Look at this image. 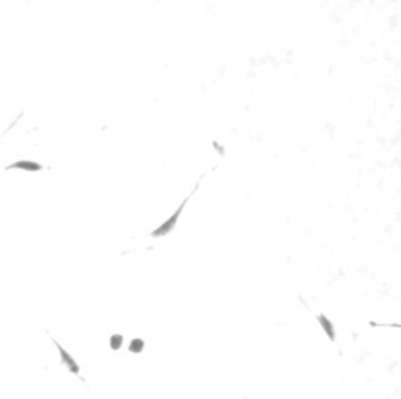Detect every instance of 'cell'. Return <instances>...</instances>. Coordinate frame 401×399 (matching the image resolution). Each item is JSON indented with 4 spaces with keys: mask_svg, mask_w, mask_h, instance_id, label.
<instances>
[{
    "mask_svg": "<svg viewBox=\"0 0 401 399\" xmlns=\"http://www.w3.org/2000/svg\"><path fill=\"white\" fill-rule=\"evenodd\" d=\"M199 183H200V180H198V183H196V186L193 188L192 194H188V196H187V197L184 199V201H182V204L179 205V208H177V210H176V212H174V213H173L171 216H169V218L166 219L165 223H162V224H160V226H158V227L155 228V230H152V233H150V235H152L154 238H163V236H166L168 233H171V232L174 230V227L177 226V223H179V218H180V215H182V212H184V208H185L187 202L190 201V197H192V196H193V193H195L196 189H198Z\"/></svg>",
    "mask_w": 401,
    "mask_h": 399,
    "instance_id": "obj_1",
    "label": "cell"
},
{
    "mask_svg": "<svg viewBox=\"0 0 401 399\" xmlns=\"http://www.w3.org/2000/svg\"><path fill=\"white\" fill-rule=\"evenodd\" d=\"M50 340L54 342V344H55L57 349H58V352H60V360H62V363H63L72 374H75V376H78V377H82V376H80V366H78V363L75 362V358H74L71 354H69V352L66 351V349L55 340V338L50 337Z\"/></svg>",
    "mask_w": 401,
    "mask_h": 399,
    "instance_id": "obj_2",
    "label": "cell"
},
{
    "mask_svg": "<svg viewBox=\"0 0 401 399\" xmlns=\"http://www.w3.org/2000/svg\"><path fill=\"white\" fill-rule=\"evenodd\" d=\"M11 169H19V171L25 172H39L43 171V165L33 162V160H19V162H14L6 166V171H11Z\"/></svg>",
    "mask_w": 401,
    "mask_h": 399,
    "instance_id": "obj_3",
    "label": "cell"
},
{
    "mask_svg": "<svg viewBox=\"0 0 401 399\" xmlns=\"http://www.w3.org/2000/svg\"><path fill=\"white\" fill-rule=\"evenodd\" d=\"M317 321H318L320 327L323 329V332L326 334V337L329 338V342H333V343H334L337 334H335V327H334L333 321H331V319H329L326 315H323V313L317 316Z\"/></svg>",
    "mask_w": 401,
    "mask_h": 399,
    "instance_id": "obj_4",
    "label": "cell"
},
{
    "mask_svg": "<svg viewBox=\"0 0 401 399\" xmlns=\"http://www.w3.org/2000/svg\"><path fill=\"white\" fill-rule=\"evenodd\" d=\"M129 351L132 354H139L144 351V340L143 338H132V342L129 343Z\"/></svg>",
    "mask_w": 401,
    "mask_h": 399,
    "instance_id": "obj_5",
    "label": "cell"
},
{
    "mask_svg": "<svg viewBox=\"0 0 401 399\" xmlns=\"http://www.w3.org/2000/svg\"><path fill=\"white\" fill-rule=\"evenodd\" d=\"M124 344V337L121 334H113L110 337V347L113 349V351H119V349L123 347Z\"/></svg>",
    "mask_w": 401,
    "mask_h": 399,
    "instance_id": "obj_6",
    "label": "cell"
}]
</instances>
